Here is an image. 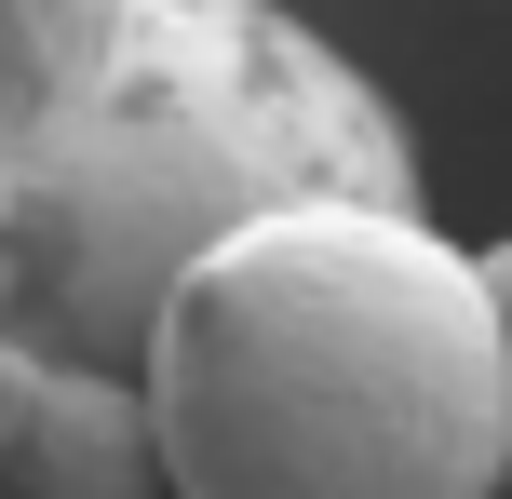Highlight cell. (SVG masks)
<instances>
[{
  "instance_id": "1",
  "label": "cell",
  "mask_w": 512,
  "mask_h": 499,
  "mask_svg": "<svg viewBox=\"0 0 512 499\" xmlns=\"http://www.w3.org/2000/svg\"><path fill=\"white\" fill-rule=\"evenodd\" d=\"M135 405L162 499H512L499 324L418 203H283L203 243Z\"/></svg>"
},
{
  "instance_id": "2",
  "label": "cell",
  "mask_w": 512,
  "mask_h": 499,
  "mask_svg": "<svg viewBox=\"0 0 512 499\" xmlns=\"http://www.w3.org/2000/svg\"><path fill=\"white\" fill-rule=\"evenodd\" d=\"M283 203H418L378 81L243 0H81V68L0 176V338L135 378L162 284Z\"/></svg>"
},
{
  "instance_id": "3",
  "label": "cell",
  "mask_w": 512,
  "mask_h": 499,
  "mask_svg": "<svg viewBox=\"0 0 512 499\" xmlns=\"http://www.w3.org/2000/svg\"><path fill=\"white\" fill-rule=\"evenodd\" d=\"M0 499H162L135 378H95V365L0 338Z\"/></svg>"
},
{
  "instance_id": "4",
  "label": "cell",
  "mask_w": 512,
  "mask_h": 499,
  "mask_svg": "<svg viewBox=\"0 0 512 499\" xmlns=\"http://www.w3.org/2000/svg\"><path fill=\"white\" fill-rule=\"evenodd\" d=\"M81 68V0H0V176L27 162V135L54 122Z\"/></svg>"
},
{
  "instance_id": "5",
  "label": "cell",
  "mask_w": 512,
  "mask_h": 499,
  "mask_svg": "<svg viewBox=\"0 0 512 499\" xmlns=\"http://www.w3.org/2000/svg\"><path fill=\"white\" fill-rule=\"evenodd\" d=\"M472 284H486V324H499V392H512V230L472 257Z\"/></svg>"
}]
</instances>
